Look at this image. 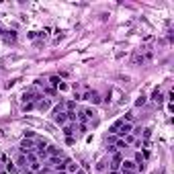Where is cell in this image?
I'll return each instance as SVG.
<instances>
[{"label":"cell","instance_id":"17","mask_svg":"<svg viewBox=\"0 0 174 174\" xmlns=\"http://www.w3.org/2000/svg\"><path fill=\"white\" fill-rule=\"evenodd\" d=\"M51 113H54V115H57V113H64V105H61V102H60V105H55Z\"/></svg>","mask_w":174,"mask_h":174},{"label":"cell","instance_id":"25","mask_svg":"<svg viewBox=\"0 0 174 174\" xmlns=\"http://www.w3.org/2000/svg\"><path fill=\"white\" fill-rule=\"evenodd\" d=\"M0 174H6V168L4 166H0Z\"/></svg>","mask_w":174,"mask_h":174},{"label":"cell","instance_id":"13","mask_svg":"<svg viewBox=\"0 0 174 174\" xmlns=\"http://www.w3.org/2000/svg\"><path fill=\"white\" fill-rule=\"evenodd\" d=\"M105 170H107V160H101L96 164V172H105Z\"/></svg>","mask_w":174,"mask_h":174},{"label":"cell","instance_id":"21","mask_svg":"<svg viewBox=\"0 0 174 174\" xmlns=\"http://www.w3.org/2000/svg\"><path fill=\"white\" fill-rule=\"evenodd\" d=\"M57 90L66 92V90H68V84H66V82H60V84H57Z\"/></svg>","mask_w":174,"mask_h":174},{"label":"cell","instance_id":"4","mask_svg":"<svg viewBox=\"0 0 174 174\" xmlns=\"http://www.w3.org/2000/svg\"><path fill=\"white\" fill-rule=\"evenodd\" d=\"M35 147H37V156L45 160V158H47V143H45V139H41L39 143L35 146Z\"/></svg>","mask_w":174,"mask_h":174},{"label":"cell","instance_id":"11","mask_svg":"<svg viewBox=\"0 0 174 174\" xmlns=\"http://www.w3.org/2000/svg\"><path fill=\"white\" fill-rule=\"evenodd\" d=\"M66 170L70 174H74V172H78V170H80V166H78V164H74V162L70 160V162H68V168H66Z\"/></svg>","mask_w":174,"mask_h":174},{"label":"cell","instance_id":"7","mask_svg":"<svg viewBox=\"0 0 174 174\" xmlns=\"http://www.w3.org/2000/svg\"><path fill=\"white\" fill-rule=\"evenodd\" d=\"M14 166L19 168V172H23V170L27 168V158H25V154H20V158L17 160V164H14Z\"/></svg>","mask_w":174,"mask_h":174},{"label":"cell","instance_id":"27","mask_svg":"<svg viewBox=\"0 0 174 174\" xmlns=\"http://www.w3.org/2000/svg\"><path fill=\"white\" fill-rule=\"evenodd\" d=\"M107 174H119V172H115V170H109V172Z\"/></svg>","mask_w":174,"mask_h":174},{"label":"cell","instance_id":"15","mask_svg":"<svg viewBox=\"0 0 174 174\" xmlns=\"http://www.w3.org/2000/svg\"><path fill=\"white\" fill-rule=\"evenodd\" d=\"M29 170H31V172H39V170H41V164H39V162H31Z\"/></svg>","mask_w":174,"mask_h":174},{"label":"cell","instance_id":"24","mask_svg":"<svg viewBox=\"0 0 174 174\" xmlns=\"http://www.w3.org/2000/svg\"><path fill=\"white\" fill-rule=\"evenodd\" d=\"M25 137H27V139H31V137H35V133H33V131H27V133H25Z\"/></svg>","mask_w":174,"mask_h":174},{"label":"cell","instance_id":"10","mask_svg":"<svg viewBox=\"0 0 174 174\" xmlns=\"http://www.w3.org/2000/svg\"><path fill=\"white\" fill-rule=\"evenodd\" d=\"M4 168H6V172H10V174H19V168L14 166V162H10V160L6 162V166Z\"/></svg>","mask_w":174,"mask_h":174},{"label":"cell","instance_id":"9","mask_svg":"<svg viewBox=\"0 0 174 174\" xmlns=\"http://www.w3.org/2000/svg\"><path fill=\"white\" fill-rule=\"evenodd\" d=\"M152 101H156V102H162V101H164V94L160 92V88H156L154 92H152Z\"/></svg>","mask_w":174,"mask_h":174},{"label":"cell","instance_id":"20","mask_svg":"<svg viewBox=\"0 0 174 174\" xmlns=\"http://www.w3.org/2000/svg\"><path fill=\"white\" fill-rule=\"evenodd\" d=\"M135 105H137V107H141V105H146V96H143V94H141L139 98H137V101H135Z\"/></svg>","mask_w":174,"mask_h":174},{"label":"cell","instance_id":"5","mask_svg":"<svg viewBox=\"0 0 174 174\" xmlns=\"http://www.w3.org/2000/svg\"><path fill=\"white\" fill-rule=\"evenodd\" d=\"M35 107L39 109V111H47V109L51 107V101H49V98H43V96H41L39 101L35 102Z\"/></svg>","mask_w":174,"mask_h":174},{"label":"cell","instance_id":"23","mask_svg":"<svg viewBox=\"0 0 174 174\" xmlns=\"http://www.w3.org/2000/svg\"><path fill=\"white\" fill-rule=\"evenodd\" d=\"M109 152H111V154H117L119 150H117V146H109Z\"/></svg>","mask_w":174,"mask_h":174},{"label":"cell","instance_id":"22","mask_svg":"<svg viewBox=\"0 0 174 174\" xmlns=\"http://www.w3.org/2000/svg\"><path fill=\"white\" fill-rule=\"evenodd\" d=\"M74 107H76V102H74V101H70V102L66 105V109H68V111H74Z\"/></svg>","mask_w":174,"mask_h":174},{"label":"cell","instance_id":"12","mask_svg":"<svg viewBox=\"0 0 174 174\" xmlns=\"http://www.w3.org/2000/svg\"><path fill=\"white\" fill-rule=\"evenodd\" d=\"M64 133H66V137H72L74 133V125L70 123V125H64Z\"/></svg>","mask_w":174,"mask_h":174},{"label":"cell","instance_id":"6","mask_svg":"<svg viewBox=\"0 0 174 174\" xmlns=\"http://www.w3.org/2000/svg\"><path fill=\"white\" fill-rule=\"evenodd\" d=\"M54 121H55V123H57V125H66V123H68L66 111H64V113H57V115H54Z\"/></svg>","mask_w":174,"mask_h":174},{"label":"cell","instance_id":"3","mask_svg":"<svg viewBox=\"0 0 174 174\" xmlns=\"http://www.w3.org/2000/svg\"><path fill=\"white\" fill-rule=\"evenodd\" d=\"M131 131H133V123H127V121H125V123H123V125L119 127L117 135H121V137H125V135H129Z\"/></svg>","mask_w":174,"mask_h":174},{"label":"cell","instance_id":"19","mask_svg":"<svg viewBox=\"0 0 174 174\" xmlns=\"http://www.w3.org/2000/svg\"><path fill=\"white\" fill-rule=\"evenodd\" d=\"M123 141H125V143H131V141H135V135H125V137H123Z\"/></svg>","mask_w":174,"mask_h":174},{"label":"cell","instance_id":"18","mask_svg":"<svg viewBox=\"0 0 174 174\" xmlns=\"http://www.w3.org/2000/svg\"><path fill=\"white\" fill-rule=\"evenodd\" d=\"M82 111H84V115H86L88 119H92L94 115H96V113H94V111H92V109H82Z\"/></svg>","mask_w":174,"mask_h":174},{"label":"cell","instance_id":"16","mask_svg":"<svg viewBox=\"0 0 174 174\" xmlns=\"http://www.w3.org/2000/svg\"><path fill=\"white\" fill-rule=\"evenodd\" d=\"M49 82H51V86H54V88H57V84H60V78H57V76H51V78H49Z\"/></svg>","mask_w":174,"mask_h":174},{"label":"cell","instance_id":"28","mask_svg":"<svg viewBox=\"0 0 174 174\" xmlns=\"http://www.w3.org/2000/svg\"><path fill=\"white\" fill-rule=\"evenodd\" d=\"M57 174H68V172H57Z\"/></svg>","mask_w":174,"mask_h":174},{"label":"cell","instance_id":"26","mask_svg":"<svg viewBox=\"0 0 174 174\" xmlns=\"http://www.w3.org/2000/svg\"><path fill=\"white\" fill-rule=\"evenodd\" d=\"M74 174H84V170H82V168H80V170H78V172H74Z\"/></svg>","mask_w":174,"mask_h":174},{"label":"cell","instance_id":"2","mask_svg":"<svg viewBox=\"0 0 174 174\" xmlns=\"http://www.w3.org/2000/svg\"><path fill=\"white\" fill-rule=\"evenodd\" d=\"M33 147H35V143H33V139H25L20 141V146H19V150H20V154H29V152H33Z\"/></svg>","mask_w":174,"mask_h":174},{"label":"cell","instance_id":"14","mask_svg":"<svg viewBox=\"0 0 174 174\" xmlns=\"http://www.w3.org/2000/svg\"><path fill=\"white\" fill-rule=\"evenodd\" d=\"M49 154H51V156H61V154H60V150H57V147H54V146L47 147V156H49Z\"/></svg>","mask_w":174,"mask_h":174},{"label":"cell","instance_id":"1","mask_svg":"<svg viewBox=\"0 0 174 174\" xmlns=\"http://www.w3.org/2000/svg\"><path fill=\"white\" fill-rule=\"evenodd\" d=\"M123 174H133L135 172V162L133 160H123L121 162V168H119Z\"/></svg>","mask_w":174,"mask_h":174},{"label":"cell","instance_id":"8","mask_svg":"<svg viewBox=\"0 0 174 174\" xmlns=\"http://www.w3.org/2000/svg\"><path fill=\"white\" fill-rule=\"evenodd\" d=\"M123 123H125V121H123V117H121V119H117V121L113 123V125H111V129H109V131H111L113 135H117V131H119V127L123 125Z\"/></svg>","mask_w":174,"mask_h":174}]
</instances>
